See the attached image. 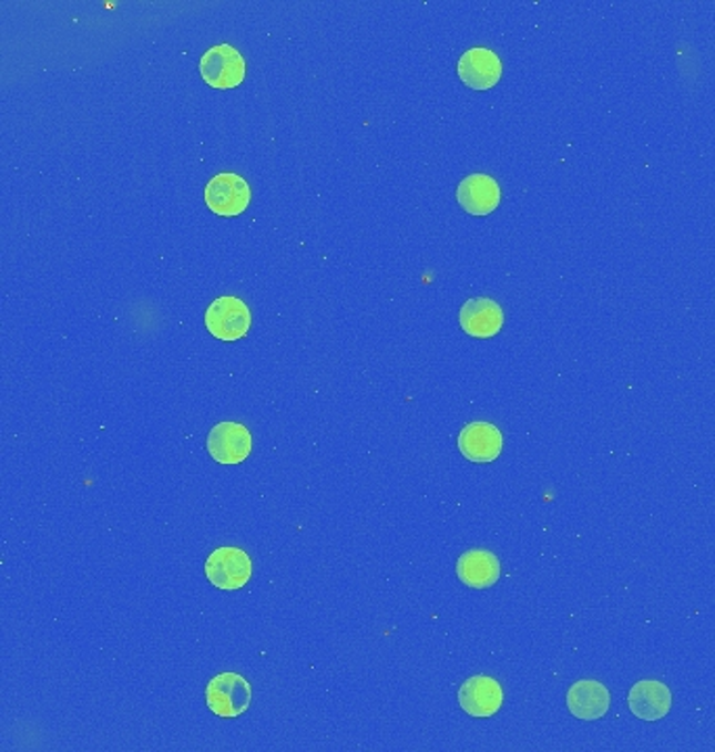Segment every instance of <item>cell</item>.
I'll return each mask as SVG.
<instances>
[{
    "mask_svg": "<svg viewBox=\"0 0 715 752\" xmlns=\"http://www.w3.org/2000/svg\"><path fill=\"white\" fill-rule=\"evenodd\" d=\"M459 78L473 91H490L502 78V61L490 49H469L459 59Z\"/></svg>",
    "mask_w": 715,
    "mask_h": 752,
    "instance_id": "30bf717a",
    "label": "cell"
},
{
    "mask_svg": "<svg viewBox=\"0 0 715 752\" xmlns=\"http://www.w3.org/2000/svg\"><path fill=\"white\" fill-rule=\"evenodd\" d=\"M207 452L221 464H241L252 454V435L241 422H218L207 435Z\"/></svg>",
    "mask_w": 715,
    "mask_h": 752,
    "instance_id": "8992f818",
    "label": "cell"
},
{
    "mask_svg": "<svg viewBox=\"0 0 715 752\" xmlns=\"http://www.w3.org/2000/svg\"><path fill=\"white\" fill-rule=\"evenodd\" d=\"M200 72L212 89L228 91L245 80V59L231 44H218L202 56Z\"/></svg>",
    "mask_w": 715,
    "mask_h": 752,
    "instance_id": "5b68a950",
    "label": "cell"
},
{
    "mask_svg": "<svg viewBox=\"0 0 715 752\" xmlns=\"http://www.w3.org/2000/svg\"><path fill=\"white\" fill-rule=\"evenodd\" d=\"M205 702L214 715L235 719L249 709L252 686L238 673H221L210 679L205 688Z\"/></svg>",
    "mask_w": 715,
    "mask_h": 752,
    "instance_id": "6da1fadb",
    "label": "cell"
},
{
    "mask_svg": "<svg viewBox=\"0 0 715 752\" xmlns=\"http://www.w3.org/2000/svg\"><path fill=\"white\" fill-rule=\"evenodd\" d=\"M249 202H252L249 184L237 174L222 172L205 186L207 207L224 218L241 216L249 207Z\"/></svg>",
    "mask_w": 715,
    "mask_h": 752,
    "instance_id": "277c9868",
    "label": "cell"
},
{
    "mask_svg": "<svg viewBox=\"0 0 715 752\" xmlns=\"http://www.w3.org/2000/svg\"><path fill=\"white\" fill-rule=\"evenodd\" d=\"M457 577L471 589H488L500 579V560L494 552L467 550L460 554Z\"/></svg>",
    "mask_w": 715,
    "mask_h": 752,
    "instance_id": "5bb4252c",
    "label": "cell"
},
{
    "mask_svg": "<svg viewBox=\"0 0 715 752\" xmlns=\"http://www.w3.org/2000/svg\"><path fill=\"white\" fill-rule=\"evenodd\" d=\"M459 322L467 334L476 339H492L504 327V312L494 299L473 297L460 308Z\"/></svg>",
    "mask_w": 715,
    "mask_h": 752,
    "instance_id": "ba28073f",
    "label": "cell"
},
{
    "mask_svg": "<svg viewBox=\"0 0 715 752\" xmlns=\"http://www.w3.org/2000/svg\"><path fill=\"white\" fill-rule=\"evenodd\" d=\"M502 433L492 422H469L459 433L460 454L477 464L494 462L502 454Z\"/></svg>",
    "mask_w": 715,
    "mask_h": 752,
    "instance_id": "52a82bcc",
    "label": "cell"
},
{
    "mask_svg": "<svg viewBox=\"0 0 715 752\" xmlns=\"http://www.w3.org/2000/svg\"><path fill=\"white\" fill-rule=\"evenodd\" d=\"M205 327L221 341H238L249 332L252 312L238 297L224 295L214 299L207 308Z\"/></svg>",
    "mask_w": 715,
    "mask_h": 752,
    "instance_id": "3957f363",
    "label": "cell"
},
{
    "mask_svg": "<svg viewBox=\"0 0 715 752\" xmlns=\"http://www.w3.org/2000/svg\"><path fill=\"white\" fill-rule=\"evenodd\" d=\"M609 704H611V694L596 679H580L569 688V713L582 721H596L605 717Z\"/></svg>",
    "mask_w": 715,
    "mask_h": 752,
    "instance_id": "4fadbf2b",
    "label": "cell"
},
{
    "mask_svg": "<svg viewBox=\"0 0 715 752\" xmlns=\"http://www.w3.org/2000/svg\"><path fill=\"white\" fill-rule=\"evenodd\" d=\"M630 711L642 721H660L672 709V692L657 679L636 681L630 690Z\"/></svg>",
    "mask_w": 715,
    "mask_h": 752,
    "instance_id": "8fae6325",
    "label": "cell"
},
{
    "mask_svg": "<svg viewBox=\"0 0 715 752\" xmlns=\"http://www.w3.org/2000/svg\"><path fill=\"white\" fill-rule=\"evenodd\" d=\"M502 702H504V692L494 678L476 676L460 686L459 704L467 715L481 717V719L496 715Z\"/></svg>",
    "mask_w": 715,
    "mask_h": 752,
    "instance_id": "9c48e42d",
    "label": "cell"
},
{
    "mask_svg": "<svg viewBox=\"0 0 715 752\" xmlns=\"http://www.w3.org/2000/svg\"><path fill=\"white\" fill-rule=\"evenodd\" d=\"M457 202L471 216H488L500 205V186L488 174H471L459 184Z\"/></svg>",
    "mask_w": 715,
    "mask_h": 752,
    "instance_id": "7c38bea8",
    "label": "cell"
},
{
    "mask_svg": "<svg viewBox=\"0 0 715 752\" xmlns=\"http://www.w3.org/2000/svg\"><path fill=\"white\" fill-rule=\"evenodd\" d=\"M205 577L218 589H241L252 579V558L247 552L235 546L216 548L205 560Z\"/></svg>",
    "mask_w": 715,
    "mask_h": 752,
    "instance_id": "7a4b0ae2",
    "label": "cell"
}]
</instances>
